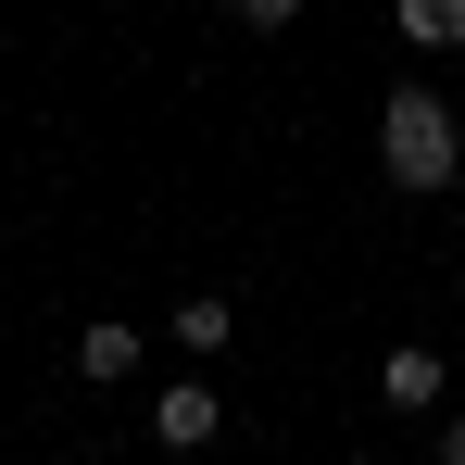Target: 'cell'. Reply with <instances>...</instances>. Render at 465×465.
Here are the masks:
<instances>
[{"label": "cell", "mask_w": 465, "mask_h": 465, "mask_svg": "<svg viewBox=\"0 0 465 465\" xmlns=\"http://www.w3.org/2000/svg\"><path fill=\"white\" fill-rule=\"evenodd\" d=\"M453 239H465V227H453Z\"/></svg>", "instance_id": "obj_10"}, {"label": "cell", "mask_w": 465, "mask_h": 465, "mask_svg": "<svg viewBox=\"0 0 465 465\" xmlns=\"http://www.w3.org/2000/svg\"><path fill=\"white\" fill-rule=\"evenodd\" d=\"M378 402L390 415H453V352H428V340H402V352H378Z\"/></svg>", "instance_id": "obj_2"}, {"label": "cell", "mask_w": 465, "mask_h": 465, "mask_svg": "<svg viewBox=\"0 0 465 465\" xmlns=\"http://www.w3.org/2000/svg\"><path fill=\"white\" fill-rule=\"evenodd\" d=\"M378 163H390V189H402V202L453 189V163H465L453 101H440V88H390V114H378Z\"/></svg>", "instance_id": "obj_1"}, {"label": "cell", "mask_w": 465, "mask_h": 465, "mask_svg": "<svg viewBox=\"0 0 465 465\" xmlns=\"http://www.w3.org/2000/svg\"><path fill=\"white\" fill-rule=\"evenodd\" d=\"M139 352H152V340H139L126 314H88V327H76V378H88V390H126Z\"/></svg>", "instance_id": "obj_4"}, {"label": "cell", "mask_w": 465, "mask_h": 465, "mask_svg": "<svg viewBox=\"0 0 465 465\" xmlns=\"http://www.w3.org/2000/svg\"><path fill=\"white\" fill-rule=\"evenodd\" d=\"M402 51H465V0H402Z\"/></svg>", "instance_id": "obj_6"}, {"label": "cell", "mask_w": 465, "mask_h": 465, "mask_svg": "<svg viewBox=\"0 0 465 465\" xmlns=\"http://www.w3.org/2000/svg\"><path fill=\"white\" fill-rule=\"evenodd\" d=\"M163 340H176L189 365H214V352H227V340H239V302H227V290H189V302L163 314Z\"/></svg>", "instance_id": "obj_5"}, {"label": "cell", "mask_w": 465, "mask_h": 465, "mask_svg": "<svg viewBox=\"0 0 465 465\" xmlns=\"http://www.w3.org/2000/svg\"><path fill=\"white\" fill-rule=\"evenodd\" d=\"M152 440H163V453H214V440H227V402H214L202 378L152 390Z\"/></svg>", "instance_id": "obj_3"}, {"label": "cell", "mask_w": 465, "mask_h": 465, "mask_svg": "<svg viewBox=\"0 0 465 465\" xmlns=\"http://www.w3.org/2000/svg\"><path fill=\"white\" fill-rule=\"evenodd\" d=\"M239 25H264V38H277V25H302V0H227Z\"/></svg>", "instance_id": "obj_7"}, {"label": "cell", "mask_w": 465, "mask_h": 465, "mask_svg": "<svg viewBox=\"0 0 465 465\" xmlns=\"http://www.w3.org/2000/svg\"><path fill=\"white\" fill-rule=\"evenodd\" d=\"M428 453H440V465H465V402L440 415V428H428Z\"/></svg>", "instance_id": "obj_8"}, {"label": "cell", "mask_w": 465, "mask_h": 465, "mask_svg": "<svg viewBox=\"0 0 465 465\" xmlns=\"http://www.w3.org/2000/svg\"><path fill=\"white\" fill-rule=\"evenodd\" d=\"M453 378H465V352H453Z\"/></svg>", "instance_id": "obj_9"}]
</instances>
